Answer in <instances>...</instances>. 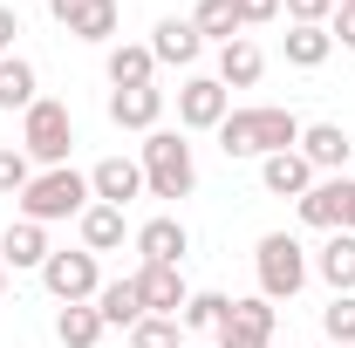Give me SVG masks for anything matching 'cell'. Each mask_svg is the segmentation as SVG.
Here are the masks:
<instances>
[{"mask_svg":"<svg viewBox=\"0 0 355 348\" xmlns=\"http://www.w3.org/2000/svg\"><path fill=\"white\" fill-rule=\"evenodd\" d=\"M301 130H308V123H301L294 110H273V103H266V110H232L212 137H219L225 157H273V150H294Z\"/></svg>","mask_w":355,"mask_h":348,"instance_id":"6da1fadb","label":"cell"},{"mask_svg":"<svg viewBox=\"0 0 355 348\" xmlns=\"http://www.w3.org/2000/svg\"><path fill=\"white\" fill-rule=\"evenodd\" d=\"M0 294H7V266H0Z\"/></svg>","mask_w":355,"mask_h":348,"instance_id":"8d00e7d4","label":"cell"},{"mask_svg":"<svg viewBox=\"0 0 355 348\" xmlns=\"http://www.w3.org/2000/svg\"><path fill=\"white\" fill-rule=\"evenodd\" d=\"M137 164H144V191L150 198H191L198 191V157H191L184 130H150Z\"/></svg>","mask_w":355,"mask_h":348,"instance_id":"7a4b0ae2","label":"cell"},{"mask_svg":"<svg viewBox=\"0 0 355 348\" xmlns=\"http://www.w3.org/2000/svg\"><path fill=\"white\" fill-rule=\"evenodd\" d=\"M225 314H232V294H212V287H205V294H191V301L178 307V328H184V335H205V328L219 335Z\"/></svg>","mask_w":355,"mask_h":348,"instance_id":"4316f807","label":"cell"},{"mask_svg":"<svg viewBox=\"0 0 355 348\" xmlns=\"http://www.w3.org/2000/svg\"><path fill=\"white\" fill-rule=\"evenodd\" d=\"M103 76H110V89H144L150 76H157L150 42H116V48H110V62H103Z\"/></svg>","mask_w":355,"mask_h":348,"instance_id":"44dd1931","label":"cell"},{"mask_svg":"<svg viewBox=\"0 0 355 348\" xmlns=\"http://www.w3.org/2000/svg\"><path fill=\"white\" fill-rule=\"evenodd\" d=\"M335 191H342V232H355V177L342 171V177H335Z\"/></svg>","mask_w":355,"mask_h":348,"instance_id":"e575fe53","label":"cell"},{"mask_svg":"<svg viewBox=\"0 0 355 348\" xmlns=\"http://www.w3.org/2000/svg\"><path fill=\"white\" fill-rule=\"evenodd\" d=\"M328 35H335V42H342V48L355 55V7H335V21H328Z\"/></svg>","mask_w":355,"mask_h":348,"instance_id":"836d02e7","label":"cell"},{"mask_svg":"<svg viewBox=\"0 0 355 348\" xmlns=\"http://www.w3.org/2000/svg\"><path fill=\"white\" fill-rule=\"evenodd\" d=\"M232 116V89L219 76H184L178 89V130H219Z\"/></svg>","mask_w":355,"mask_h":348,"instance_id":"52a82bcc","label":"cell"},{"mask_svg":"<svg viewBox=\"0 0 355 348\" xmlns=\"http://www.w3.org/2000/svg\"><path fill=\"white\" fill-rule=\"evenodd\" d=\"M137 294H144V314H178V307L191 301V287H184L178 266H144L137 273Z\"/></svg>","mask_w":355,"mask_h":348,"instance_id":"e0dca14e","label":"cell"},{"mask_svg":"<svg viewBox=\"0 0 355 348\" xmlns=\"http://www.w3.org/2000/svg\"><path fill=\"white\" fill-rule=\"evenodd\" d=\"M89 191H96V205H130V198H144V164L137 157H103L89 171Z\"/></svg>","mask_w":355,"mask_h":348,"instance_id":"4fadbf2b","label":"cell"},{"mask_svg":"<svg viewBox=\"0 0 355 348\" xmlns=\"http://www.w3.org/2000/svg\"><path fill=\"white\" fill-rule=\"evenodd\" d=\"M287 348H294V342H287Z\"/></svg>","mask_w":355,"mask_h":348,"instance_id":"f35d334b","label":"cell"},{"mask_svg":"<svg viewBox=\"0 0 355 348\" xmlns=\"http://www.w3.org/2000/svg\"><path fill=\"white\" fill-rule=\"evenodd\" d=\"M335 7H355V0H335Z\"/></svg>","mask_w":355,"mask_h":348,"instance_id":"74e56055","label":"cell"},{"mask_svg":"<svg viewBox=\"0 0 355 348\" xmlns=\"http://www.w3.org/2000/svg\"><path fill=\"white\" fill-rule=\"evenodd\" d=\"M239 21H246V28H266V21H280V0H239Z\"/></svg>","mask_w":355,"mask_h":348,"instance_id":"d6a6232c","label":"cell"},{"mask_svg":"<svg viewBox=\"0 0 355 348\" xmlns=\"http://www.w3.org/2000/svg\"><path fill=\"white\" fill-rule=\"evenodd\" d=\"M42 287H48L62 307H69V301H96V287H103V266H96V253H89V246H76V253H48Z\"/></svg>","mask_w":355,"mask_h":348,"instance_id":"8992f818","label":"cell"},{"mask_svg":"<svg viewBox=\"0 0 355 348\" xmlns=\"http://www.w3.org/2000/svg\"><path fill=\"white\" fill-rule=\"evenodd\" d=\"M21 150L35 157V164H69V150H76V116H69V103H55V96H42L28 116H21Z\"/></svg>","mask_w":355,"mask_h":348,"instance_id":"5b68a950","label":"cell"},{"mask_svg":"<svg viewBox=\"0 0 355 348\" xmlns=\"http://www.w3.org/2000/svg\"><path fill=\"white\" fill-rule=\"evenodd\" d=\"M130 348H184V328H178V314H144L130 328Z\"/></svg>","mask_w":355,"mask_h":348,"instance_id":"f1b7e54d","label":"cell"},{"mask_svg":"<svg viewBox=\"0 0 355 348\" xmlns=\"http://www.w3.org/2000/svg\"><path fill=\"white\" fill-rule=\"evenodd\" d=\"M321 328H328V342H335V348H355V294H328Z\"/></svg>","mask_w":355,"mask_h":348,"instance_id":"f546056e","label":"cell"},{"mask_svg":"<svg viewBox=\"0 0 355 348\" xmlns=\"http://www.w3.org/2000/svg\"><path fill=\"white\" fill-rule=\"evenodd\" d=\"M110 123L116 130H157L164 123V89L157 82H144V89H110Z\"/></svg>","mask_w":355,"mask_h":348,"instance_id":"8fae6325","label":"cell"},{"mask_svg":"<svg viewBox=\"0 0 355 348\" xmlns=\"http://www.w3.org/2000/svg\"><path fill=\"white\" fill-rule=\"evenodd\" d=\"M314 164L301 157V150H273V157H260V184L273 191V198H301V191H314Z\"/></svg>","mask_w":355,"mask_h":348,"instance_id":"2e32d148","label":"cell"},{"mask_svg":"<svg viewBox=\"0 0 355 348\" xmlns=\"http://www.w3.org/2000/svg\"><path fill=\"white\" fill-rule=\"evenodd\" d=\"M280 14H287L294 28H328V21H335V0H280Z\"/></svg>","mask_w":355,"mask_h":348,"instance_id":"1f68e13d","label":"cell"},{"mask_svg":"<svg viewBox=\"0 0 355 348\" xmlns=\"http://www.w3.org/2000/svg\"><path fill=\"white\" fill-rule=\"evenodd\" d=\"M314 273L328 280V294H355V232H328V246L314 253Z\"/></svg>","mask_w":355,"mask_h":348,"instance_id":"ffe728a7","label":"cell"},{"mask_svg":"<svg viewBox=\"0 0 355 348\" xmlns=\"http://www.w3.org/2000/svg\"><path fill=\"white\" fill-rule=\"evenodd\" d=\"M294 150L308 157L314 171H328V177H342V171H349V130H342V123H308Z\"/></svg>","mask_w":355,"mask_h":348,"instance_id":"9a60e30c","label":"cell"},{"mask_svg":"<svg viewBox=\"0 0 355 348\" xmlns=\"http://www.w3.org/2000/svg\"><path fill=\"white\" fill-rule=\"evenodd\" d=\"M76 225H83L89 253H116V246H123V205H89Z\"/></svg>","mask_w":355,"mask_h":348,"instance_id":"484cf974","label":"cell"},{"mask_svg":"<svg viewBox=\"0 0 355 348\" xmlns=\"http://www.w3.org/2000/svg\"><path fill=\"white\" fill-rule=\"evenodd\" d=\"M96 205V191H89V177L76 164H55V171H35L28 177V191H21V218H35V225H55V218H83Z\"/></svg>","mask_w":355,"mask_h":348,"instance_id":"3957f363","label":"cell"},{"mask_svg":"<svg viewBox=\"0 0 355 348\" xmlns=\"http://www.w3.org/2000/svg\"><path fill=\"white\" fill-rule=\"evenodd\" d=\"M191 28L205 35V42H239L246 35V21H239V0H198V14H191Z\"/></svg>","mask_w":355,"mask_h":348,"instance_id":"d4e9b609","label":"cell"},{"mask_svg":"<svg viewBox=\"0 0 355 348\" xmlns=\"http://www.w3.org/2000/svg\"><path fill=\"white\" fill-rule=\"evenodd\" d=\"M42 103V76H35V62L28 55H0V110H35Z\"/></svg>","mask_w":355,"mask_h":348,"instance_id":"ac0fdd59","label":"cell"},{"mask_svg":"<svg viewBox=\"0 0 355 348\" xmlns=\"http://www.w3.org/2000/svg\"><path fill=\"white\" fill-rule=\"evenodd\" d=\"M55 342L62 348H96L103 342V314H96V301H69L62 314H55Z\"/></svg>","mask_w":355,"mask_h":348,"instance_id":"7402d4cb","label":"cell"},{"mask_svg":"<svg viewBox=\"0 0 355 348\" xmlns=\"http://www.w3.org/2000/svg\"><path fill=\"white\" fill-rule=\"evenodd\" d=\"M280 48H287V62H294V69H321V62L335 55V35H328V28H294V21H287Z\"/></svg>","mask_w":355,"mask_h":348,"instance_id":"83f0119b","label":"cell"},{"mask_svg":"<svg viewBox=\"0 0 355 348\" xmlns=\"http://www.w3.org/2000/svg\"><path fill=\"white\" fill-rule=\"evenodd\" d=\"M28 177H35V157H28L21 143H0V198H21Z\"/></svg>","mask_w":355,"mask_h":348,"instance_id":"4dcf8cb0","label":"cell"},{"mask_svg":"<svg viewBox=\"0 0 355 348\" xmlns=\"http://www.w3.org/2000/svg\"><path fill=\"white\" fill-rule=\"evenodd\" d=\"M260 76H266V55H260L253 42H246V35L219 48V82H225V89H253Z\"/></svg>","mask_w":355,"mask_h":348,"instance_id":"603a6c76","label":"cell"},{"mask_svg":"<svg viewBox=\"0 0 355 348\" xmlns=\"http://www.w3.org/2000/svg\"><path fill=\"white\" fill-rule=\"evenodd\" d=\"M294 205H301V225H314V232H342V191H335V177H314V191H301Z\"/></svg>","mask_w":355,"mask_h":348,"instance_id":"cb8c5ba5","label":"cell"},{"mask_svg":"<svg viewBox=\"0 0 355 348\" xmlns=\"http://www.w3.org/2000/svg\"><path fill=\"white\" fill-rule=\"evenodd\" d=\"M253 273H260V301H294L308 287L314 260H308V246L294 232H266L260 253H253Z\"/></svg>","mask_w":355,"mask_h":348,"instance_id":"277c9868","label":"cell"},{"mask_svg":"<svg viewBox=\"0 0 355 348\" xmlns=\"http://www.w3.org/2000/svg\"><path fill=\"white\" fill-rule=\"evenodd\" d=\"M96 314H103V328H137V321H144L137 273H130V280H103V287H96Z\"/></svg>","mask_w":355,"mask_h":348,"instance_id":"d6986e66","label":"cell"},{"mask_svg":"<svg viewBox=\"0 0 355 348\" xmlns=\"http://www.w3.org/2000/svg\"><path fill=\"white\" fill-rule=\"evenodd\" d=\"M130 239H137V253H144V266H184V253H191V232H184V218H171V212L144 218Z\"/></svg>","mask_w":355,"mask_h":348,"instance_id":"30bf717a","label":"cell"},{"mask_svg":"<svg viewBox=\"0 0 355 348\" xmlns=\"http://www.w3.org/2000/svg\"><path fill=\"white\" fill-rule=\"evenodd\" d=\"M48 253H55V246H48V225H35V218H14V225L0 232V266H7V273H28V266L42 273Z\"/></svg>","mask_w":355,"mask_h":348,"instance_id":"7c38bea8","label":"cell"},{"mask_svg":"<svg viewBox=\"0 0 355 348\" xmlns=\"http://www.w3.org/2000/svg\"><path fill=\"white\" fill-rule=\"evenodd\" d=\"M14 35H21V14H14V7H0V55H14Z\"/></svg>","mask_w":355,"mask_h":348,"instance_id":"d590c367","label":"cell"},{"mask_svg":"<svg viewBox=\"0 0 355 348\" xmlns=\"http://www.w3.org/2000/svg\"><path fill=\"white\" fill-rule=\"evenodd\" d=\"M198 48H205V35H198L191 21H178V14H164V21L150 28V62H164V69H191Z\"/></svg>","mask_w":355,"mask_h":348,"instance_id":"5bb4252c","label":"cell"},{"mask_svg":"<svg viewBox=\"0 0 355 348\" xmlns=\"http://www.w3.org/2000/svg\"><path fill=\"white\" fill-rule=\"evenodd\" d=\"M48 14L76 42H116V28H123V7L116 0H48Z\"/></svg>","mask_w":355,"mask_h":348,"instance_id":"ba28073f","label":"cell"},{"mask_svg":"<svg viewBox=\"0 0 355 348\" xmlns=\"http://www.w3.org/2000/svg\"><path fill=\"white\" fill-rule=\"evenodd\" d=\"M273 328H280V314H273V301H232V314H225L219 328V348H273Z\"/></svg>","mask_w":355,"mask_h":348,"instance_id":"9c48e42d","label":"cell"}]
</instances>
